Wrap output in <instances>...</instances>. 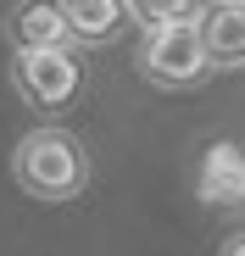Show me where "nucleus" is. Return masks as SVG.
Here are the masks:
<instances>
[{
    "instance_id": "nucleus-1",
    "label": "nucleus",
    "mask_w": 245,
    "mask_h": 256,
    "mask_svg": "<svg viewBox=\"0 0 245 256\" xmlns=\"http://www.w3.org/2000/svg\"><path fill=\"white\" fill-rule=\"evenodd\" d=\"M12 173L34 200H72L90 184V156L67 128H34L12 150Z\"/></svg>"
},
{
    "instance_id": "nucleus-2",
    "label": "nucleus",
    "mask_w": 245,
    "mask_h": 256,
    "mask_svg": "<svg viewBox=\"0 0 245 256\" xmlns=\"http://www.w3.org/2000/svg\"><path fill=\"white\" fill-rule=\"evenodd\" d=\"M140 67L150 84L162 90H190L212 72V50H206V34H200V17H178V22H162L145 34V50Z\"/></svg>"
},
{
    "instance_id": "nucleus-3",
    "label": "nucleus",
    "mask_w": 245,
    "mask_h": 256,
    "mask_svg": "<svg viewBox=\"0 0 245 256\" xmlns=\"http://www.w3.org/2000/svg\"><path fill=\"white\" fill-rule=\"evenodd\" d=\"M12 84L17 95L39 112H62L78 90H84V62H78L67 45H50V50H17L12 56Z\"/></svg>"
},
{
    "instance_id": "nucleus-4",
    "label": "nucleus",
    "mask_w": 245,
    "mask_h": 256,
    "mask_svg": "<svg viewBox=\"0 0 245 256\" xmlns=\"http://www.w3.org/2000/svg\"><path fill=\"white\" fill-rule=\"evenodd\" d=\"M195 195L206 206H245V150L234 140H212L195 173Z\"/></svg>"
},
{
    "instance_id": "nucleus-5",
    "label": "nucleus",
    "mask_w": 245,
    "mask_h": 256,
    "mask_svg": "<svg viewBox=\"0 0 245 256\" xmlns=\"http://www.w3.org/2000/svg\"><path fill=\"white\" fill-rule=\"evenodd\" d=\"M12 39L17 50H50V45H72V22L62 0H22L12 12Z\"/></svg>"
},
{
    "instance_id": "nucleus-6",
    "label": "nucleus",
    "mask_w": 245,
    "mask_h": 256,
    "mask_svg": "<svg viewBox=\"0 0 245 256\" xmlns=\"http://www.w3.org/2000/svg\"><path fill=\"white\" fill-rule=\"evenodd\" d=\"M200 34H206L212 67H245V6L240 0H218L200 12Z\"/></svg>"
},
{
    "instance_id": "nucleus-7",
    "label": "nucleus",
    "mask_w": 245,
    "mask_h": 256,
    "mask_svg": "<svg viewBox=\"0 0 245 256\" xmlns=\"http://www.w3.org/2000/svg\"><path fill=\"white\" fill-rule=\"evenodd\" d=\"M62 6H67L72 39H84V45H112L122 34V22L134 17L128 0H62Z\"/></svg>"
},
{
    "instance_id": "nucleus-8",
    "label": "nucleus",
    "mask_w": 245,
    "mask_h": 256,
    "mask_svg": "<svg viewBox=\"0 0 245 256\" xmlns=\"http://www.w3.org/2000/svg\"><path fill=\"white\" fill-rule=\"evenodd\" d=\"M128 6H134V17H140L145 28L178 22V17H200V12H195V0H128Z\"/></svg>"
},
{
    "instance_id": "nucleus-9",
    "label": "nucleus",
    "mask_w": 245,
    "mask_h": 256,
    "mask_svg": "<svg viewBox=\"0 0 245 256\" xmlns=\"http://www.w3.org/2000/svg\"><path fill=\"white\" fill-rule=\"evenodd\" d=\"M223 256H245V234H234V240H223Z\"/></svg>"
},
{
    "instance_id": "nucleus-10",
    "label": "nucleus",
    "mask_w": 245,
    "mask_h": 256,
    "mask_svg": "<svg viewBox=\"0 0 245 256\" xmlns=\"http://www.w3.org/2000/svg\"><path fill=\"white\" fill-rule=\"evenodd\" d=\"M240 6H245V0H240Z\"/></svg>"
}]
</instances>
